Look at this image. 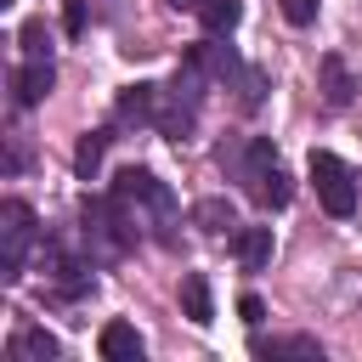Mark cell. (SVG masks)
Returning a JSON list of instances; mask_svg holds the SVG:
<instances>
[{
  "mask_svg": "<svg viewBox=\"0 0 362 362\" xmlns=\"http://www.w3.org/2000/svg\"><path fill=\"white\" fill-rule=\"evenodd\" d=\"M232 175L243 181V192H249L260 209H283V204L294 198L288 170L277 164V147H272L266 136H249V141H243V153H238V170H232Z\"/></svg>",
  "mask_w": 362,
  "mask_h": 362,
  "instance_id": "cell-1",
  "label": "cell"
},
{
  "mask_svg": "<svg viewBox=\"0 0 362 362\" xmlns=\"http://www.w3.org/2000/svg\"><path fill=\"white\" fill-rule=\"evenodd\" d=\"M113 198L147 204V209H153V226H158V243H175V232H170V221H175V192H170L153 170H141V164L119 170V175H113Z\"/></svg>",
  "mask_w": 362,
  "mask_h": 362,
  "instance_id": "cell-2",
  "label": "cell"
},
{
  "mask_svg": "<svg viewBox=\"0 0 362 362\" xmlns=\"http://www.w3.org/2000/svg\"><path fill=\"white\" fill-rule=\"evenodd\" d=\"M34 238H40L34 209H28L23 198H6V204H0V283H6V288L23 283V255H28Z\"/></svg>",
  "mask_w": 362,
  "mask_h": 362,
  "instance_id": "cell-3",
  "label": "cell"
},
{
  "mask_svg": "<svg viewBox=\"0 0 362 362\" xmlns=\"http://www.w3.org/2000/svg\"><path fill=\"white\" fill-rule=\"evenodd\" d=\"M311 187H317V204H322L334 221L356 215V175H351L345 158H334V153H311Z\"/></svg>",
  "mask_w": 362,
  "mask_h": 362,
  "instance_id": "cell-4",
  "label": "cell"
},
{
  "mask_svg": "<svg viewBox=\"0 0 362 362\" xmlns=\"http://www.w3.org/2000/svg\"><path fill=\"white\" fill-rule=\"evenodd\" d=\"M187 68H198L204 79H215V85H226V79H238L243 74V62H238V51L221 40V34H209V40H198V45H187V57H181Z\"/></svg>",
  "mask_w": 362,
  "mask_h": 362,
  "instance_id": "cell-5",
  "label": "cell"
},
{
  "mask_svg": "<svg viewBox=\"0 0 362 362\" xmlns=\"http://www.w3.org/2000/svg\"><path fill=\"white\" fill-rule=\"evenodd\" d=\"M153 130H158V136H170V141H187V136L198 130V96H187V90H175V85H164V96H158V119H153Z\"/></svg>",
  "mask_w": 362,
  "mask_h": 362,
  "instance_id": "cell-6",
  "label": "cell"
},
{
  "mask_svg": "<svg viewBox=\"0 0 362 362\" xmlns=\"http://www.w3.org/2000/svg\"><path fill=\"white\" fill-rule=\"evenodd\" d=\"M51 85H57V62H51V57H28V62L11 74V96H17V107L45 102V96H51Z\"/></svg>",
  "mask_w": 362,
  "mask_h": 362,
  "instance_id": "cell-7",
  "label": "cell"
},
{
  "mask_svg": "<svg viewBox=\"0 0 362 362\" xmlns=\"http://www.w3.org/2000/svg\"><path fill=\"white\" fill-rule=\"evenodd\" d=\"M158 96H164V85H147V79L124 85V90H119V102H113L119 124H153V119H158Z\"/></svg>",
  "mask_w": 362,
  "mask_h": 362,
  "instance_id": "cell-8",
  "label": "cell"
},
{
  "mask_svg": "<svg viewBox=\"0 0 362 362\" xmlns=\"http://www.w3.org/2000/svg\"><path fill=\"white\" fill-rule=\"evenodd\" d=\"M232 255L243 272H266L272 266V226H238L232 232Z\"/></svg>",
  "mask_w": 362,
  "mask_h": 362,
  "instance_id": "cell-9",
  "label": "cell"
},
{
  "mask_svg": "<svg viewBox=\"0 0 362 362\" xmlns=\"http://www.w3.org/2000/svg\"><path fill=\"white\" fill-rule=\"evenodd\" d=\"M181 311H187L192 328H209L215 322V300H209V277L204 272H187L181 277Z\"/></svg>",
  "mask_w": 362,
  "mask_h": 362,
  "instance_id": "cell-10",
  "label": "cell"
},
{
  "mask_svg": "<svg viewBox=\"0 0 362 362\" xmlns=\"http://www.w3.org/2000/svg\"><path fill=\"white\" fill-rule=\"evenodd\" d=\"M6 356H11V362H57V356H62V345H57L45 328H17V334H11V345H6Z\"/></svg>",
  "mask_w": 362,
  "mask_h": 362,
  "instance_id": "cell-11",
  "label": "cell"
},
{
  "mask_svg": "<svg viewBox=\"0 0 362 362\" xmlns=\"http://www.w3.org/2000/svg\"><path fill=\"white\" fill-rule=\"evenodd\" d=\"M317 79H322V102H328V107H351L356 79L345 74V62H339V57H322V62H317Z\"/></svg>",
  "mask_w": 362,
  "mask_h": 362,
  "instance_id": "cell-12",
  "label": "cell"
},
{
  "mask_svg": "<svg viewBox=\"0 0 362 362\" xmlns=\"http://www.w3.org/2000/svg\"><path fill=\"white\" fill-rule=\"evenodd\" d=\"M96 351H102L107 362H141V334H136L130 322H107L102 339H96Z\"/></svg>",
  "mask_w": 362,
  "mask_h": 362,
  "instance_id": "cell-13",
  "label": "cell"
},
{
  "mask_svg": "<svg viewBox=\"0 0 362 362\" xmlns=\"http://www.w3.org/2000/svg\"><path fill=\"white\" fill-rule=\"evenodd\" d=\"M249 351H255V356H311V362L322 356V345H317L311 334H283V339H255Z\"/></svg>",
  "mask_w": 362,
  "mask_h": 362,
  "instance_id": "cell-14",
  "label": "cell"
},
{
  "mask_svg": "<svg viewBox=\"0 0 362 362\" xmlns=\"http://www.w3.org/2000/svg\"><path fill=\"white\" fill-rule=\"evenodd\" d=\"M107 141H113V130H85V136H79V147H74V170H79L85 181L96 175V164H102Z\"/></svg>",
  "mask_w": 362,
  "mask_h": 362,
  "instance_id": "cell-15",
  "label": "cell"
},
{
  "mask_svg": "<svg viewBox=\"0 0 362 362\" xmlns=\"http://www.w3.org/2000/svg\"><path fill=\"white\" fill-rule=\"evenodd\" d=\"M238 17H243V6H238V0H198V23H204L209 34H232V28H238Z\"/></svg>",
  "mask_w": 362,
  "mask_h": 362,
  "instance_id": "cell-16",
  "label": "cell"
},
{
  "mask_svg": "<svg viewBox=\"0 0 362 362\" xmlns=\"http://www.w3.org/2000/svg\"><path fill=\"white\" fill-rule=\"evenodd\" d=\"M192 221H198L204 232H232V226H238V215H232L226 198H198V204H192Z\"/></svg>",
  "mask_w": 362,
  "mask_h": 362,
  "instance_id": "cell-17",
  "label": "cell"
},
{
  "mask_svg": "<svg viewBox=\"0 0 362 362\" xmlns=\"http://www.w3.org/2000/svg\"><path fill=\"white\" fill-rule=\"evenodd\" d=\"M266 90H272L266 68H243V74H238V107H243V113H255V107L266 102Z\"/></svg>",
  "mask_w": 362,
  "mask_h": 362,
  "instance_id": "cell-18",
  "label": "cell"
},
{
  "mask_svg": "<svg viewBox=\"0 0 362 362\" xmlns=\"http://www.w3.org/2000/svg\"><path fill=\"white\" fill-rule=\"evenodd\" d=\"M17 40H23V57H51V34H45V23H40V17H28Z\"/></svg>",
  "mask_w": 362,
  "mask_h": 362,
  "instance_id": "cell-19",
  "label": "cell"
},
{
  "mask_svg": "<svg viewBox=\"0 0 362 362\" xmlns=\"http://www.w3.org/2000/svg\"><path fill=\"white\" fill-rule=\"evenodd\" d=\"M283 6V17L294 23V28H311L317 23V0H277Z\"/></svg>",
  "mask_w": 362,
  "mask_h": 362,
  "instance_id": "cell-20",
  "label": "cell"
},
{
  "mask_svg": "<svg viewBox=\"0 0 362 362\" xmlns=\"http://www.w3.org/2000/svg\"><path fill=\"white\" fill-rule=\"evenodd\" d=\"M238 317H243L249 328H260V322H266V305H260V294H243V300H238Z\"/></svg>",
  "mask_w": 362,
  "mask_h": 362,
  "instance_id": "cell-21",
  "label": "cell"
},
{
  "mask_svg": "<svg viewBox=\"0 0 362 362\" xmlns=\"http://www.w3.org/2000/svg\"><path fill=\"white\" fill-rule=\"evenodd\" d=\"M85 23H90L85 0H68V17H62V28H68V34H85Z\"/></svg>",
  "mask_w": 362,
  "mask_h": 362,
  "instance_id": "cell-22",
  "label": "cell"
},
{
  "mask_svg": "<svg viewBox=\"0 0 362 362\" xmlns=\"http://www.w3.org/2000/svg\"><path fill=\"white\" fill-rule=\"evenodd\" d=\"M170 6H175V11H198V0H170Z\"/></svg>",
  "mask_w": 362,
  "mask_h": 362,
  "instance_id": "cell-23",
  "label": "cell"
}]
</instances>
